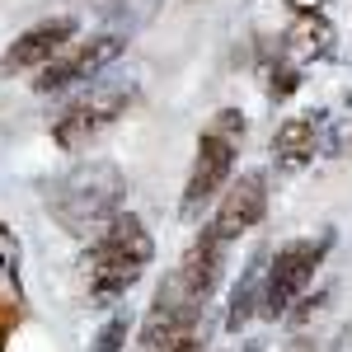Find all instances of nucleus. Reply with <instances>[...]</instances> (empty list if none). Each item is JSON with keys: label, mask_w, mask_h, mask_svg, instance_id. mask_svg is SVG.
<instances>
[{"label": "nucleus", "mask_w": 352, "mask_h": 352, "mask_svg": "<svg viewBox=\"0 0 352 352\" xmlns=\"http://www.w3.org/2000/svg\"><path fill=\"white\" fill-rule=\"evenodd\" d=\"M104 14L113 19L109 33H118V38H127L132 28H141L151 14H155V0H104Z\"/></svg>", "instance_id": "14"}, {"label": "nucleus", "mask_w": 352, "mask_h": 352, "mask_svg": "<svg viewBox=\"0 0 352 352\" xmlns=\"http://www.w3.org/2000/svg\"><path fill=\"white\" fill-rule=\"evenodd\" d=\"M268 249L258 244L249 254V263L240 268V282L230 287V305H226V333H240L258 310H263V282H268Z\"/></svg>", "instance_id": "11"}, {"label": "nucleus", "mask_w": 352, "mask_h": 352, "mask_svg": "<svg viewBox=\"0 0 352 352\" xmlns=\"http://www.w3.org/2000/svg\"><path fill=\"white\" fill-rule=\"evenodd\" d=\"M19 320H24L19 300H0V352H5V343H10V333L19 329Z\"/></svg>", "instance_id": "18"}, {"label": "nucleus", "mask_w": 352, "mask_h": 352, "mask_svg": "<svg viewBox=\"0 0 352 352\" xmlns=\"http://www.w3.org/2000/svg\"><path fill=\"white\" fill-rule=\"evenodd\" d=\"M240 352H263V338H244Z\"/></svg>", "instance_id": "21"}, {"label": "nucleus", "mask_w": 352, "mask_h": 352, "mask_svg": "<svg viewBox=\"0 0 352 352\" xmlns=\"http://www.w3.org/2000/svg\"><path fill=\"white\" fill-rule=\"evenodd\" d=\"M333 249V230L305 235V240H287L268 258V282H263V320H287L292 305L305 296V287L315 282V272L324 268V254Z\"/></svg>", "instance_id": "5"}, {"label": "nucleus", "mask_w": 352, "mask_h": 352, "mask_svg": "<svg viewBox=\"0 0 352 352\" xmlns=\"http://www.w3.org/2000/svg\"><path fill=\"white\" fill-rule=\"evenodd\" d=\"M320 127H324L320 113H300V118L277 122V132H272V155H277V164L300 169V164L315 160L320 155Z\"/></svg>", "instance_id": "12"}, {"label": "nucleus", "mask_w": 352, "mask_h": 352, "mask_svg": "<svg viewBox=\"0 0 352 352\" xmlns=\"http://www.w3.org/2000/svg\"><path fill=\"white\" fill-rule=\"evenodd\" d=\"M132 329H136L132 310H113L109 320L99 324V333H94L89 352H122V348H127V338H132Z\"/></svg>", "instance_id": "15"}, {"label": "nucleus", "mask_w": 352, "mask_h": 352, "mask_svg": "<svg viewBox=\"0 0 352 352\" xmlns=\"http://www.w3.org/2000/svg\"><path fill=\"white\" fill-rule=\"evenodd\" d=\"M296 89H300V66L287 61V56H277V61L268 66V99L272 104H287Z\"/></svg>", "instance_id": "16"}, {"label": "nucleus", "mask_w": 352, "mask_h": 352, "mask_svg": "<svg viewBox=\"0 0 352 352\" xmlns=\"http://www.w3.org/2000/svg\"><path fill=\"white\" fill-rule=\"evenodd\" d=\"M0 272L19 287V240H14V230L0 221Z\"/></svg>", "instance_id": "17"}, {"label": "nucleus", "mask_w": 352, "mask_h": 352, "mask_svg": "<svg viewBox=\"0 0 352 352\" xmlns=\"http://www.w3.org/2000/svg\"><path fill=\"white\" fill-rule=\"evenodd\" d=\"M202 348H207V329H192L188 338H184V343H174L169 352H202Z\"/></svg>", "instance_id": "19"}, {"label": "nucleus", "mask_w": 352, "mask_h": 352, "mask_svg": "<svg viewBox=\"0 0 352 352\" xmlns=\"http://www.w3.org/2000/svg\"><path fill=\"white\" fill-rule=\"evenodd\" d=\"M244 132H249V122H244L240 109L212 113V122L197 136V160H192L184 197H179V217L184 221H197V212L226 192L230 174H235V155H240V146H244Z\"/></svg>", "instance_id": "3"}, {"label": "nucleus", "mask_w": 352, "mask_h": 352, "mask_svg": "<svg viewBox=\"0 0 352 352\" xmlns=\"http://www.w3.org/2000/svg\"><path fill=\"white\" fill-rule=\"evenodd\" d=\"M287 5H292L296 14H324V10H320L324 0H287Z\"/></svg>", "instance_id": "20"}, {"label": "nucleus", "mask_w": 352, "mask_h": 352, "mask_svg": "<svg viewBox=\"0 0 352 352\" xmlns=\"http://www.w3.org/2000/svg\"><path fill=\"white\" fill-rule=\"evenodd\" d=\"M333 43H338V28L329 24L324 14H296L292 28L282 33V56L287 61H320V56L333 52Z\"/></svg>", "instance_id": "13"}, {"label": "nucleus", "mask_w": 352, "mask_h": 352, "mask_svg": "<svg viewBox=\"0 0 352 352\" xmlns=\"http://www.w3.org/2000/svg\"><path fill=\"white\" fill-rule=\"evenodd\" d=\"M151 258H155V240H151L146 221L136 217V212H122V217L113 221L104 235H94L89 249L80 254L89 300H94V305H118V300L146 277Z\"/></svg>", "instance_id": "2"}, {"label": "nucleus", "mask_w": 352, "mask_h": 352, "mask_svg": "<svg viewBox=\"0 0 352 352\" xmlns=\"http://www.w3.org/2000/svg\"><path fill=\"white\" fill-rule=\"evenodd\" d=\"M226 249H230V244L217 240V235L202 226V230H197V240L184 249L179 268L164 277V287H169L174 296H184L192 310H207V300L217 296L221 277H226Z\"/></svg>", "instance_id": "7"}, {"label": "nucleus", "mask_w": 352, "mask_h": 352, "mask_svg": "<svg viewBox=\"0 0 352 352\" xmlns=\"http://www.w3.org/2000/svg\"><path fill=\"white\" fill-rule=\"evenodd\" d=\"M263 217H268V169H244L217 197V212L207 221V230L230 244V240H240L244 230H254Z\"/></svg>", "instance_id": "8"}, {"label": "nucleus", "mask_w": 352, "mask_h": 352, "mask_svg": "<svg viewBox=\"0 0 352 352\" xmlns=\"http://www.w3.org/2000/svg\"><path fill=\"white\" fill-rule=\"evenodd\" d=\"M132 104H136V85L132 80H94L80 99L66 104L61 118H52V141L66 151V155L89 151V141L109 132Z\"/></svg>", "instance_id": "4"}, {"label": "nucleus", "mask_w": 352, "mask_h": 352, "mask_svg": "<svg viewBox=\"0 0 352 352\" xmlns=\"http://www.w3.org/2000/svg\"><path fill=\"white\" fill-rule=\"evenodd\" d=\"M47 212L66 235L94 240L127 212V174L113 160H80L52 184Z\"/></svg>", "instance_id": "1"}, {"label": "nucleus", "mask_w": 352, "mask_h": 352, "mask_svg": "<svg viewBox=\"0 0 352 352\" xmlns=\"http://www.w3.org/2000/svg\"><path fill=\"white\" fill-rule=\"evenodd\" d=\"M76 33H80V24H76L71 14H56V19H43V24L24 28V33L0 52V76H24V71L52 66L56 56L76 43Z\"/></svg>", "instance_id": "9"}, {"label": "nucleus", "mask_w": 352, "mask_h": 352, "mask_svg": "<svg viewBox=\"0 0 352 352\" xmlns=\"http://www.w3.org/2000/svg\"><path fill=\"white\" fill-rule=\"evenodd\" d=\"M122 52H127V38H118V33L76 38V43L56 56L52 66H43V71H38L33 89H38V94H56V89H71V85H89V80H99V76H104Z\"/></svg>", "instance_id": "6"}, {"label": "nucleus", "mask_w": 352, "mask_h": 352, "mask_svg": "<svg viewBox=\"0 0 352 352\" xmlns=\"http://www.w3.org/2000/svg\"><path fill=\"white\" fill-rule=\"evenodd\" d=\"M192 329H202V310H192L184 296H174L169 287H155V300L141 320V348L146 352H169L174 343H184Z\"/></svg>", "instance_id": "10"}]
</instances>
